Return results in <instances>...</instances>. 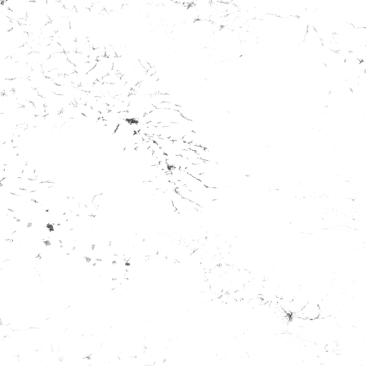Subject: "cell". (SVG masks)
<instances>
[{
    "instance_id": "cell-1",
    "label": "cell",
    "mask_w": 366,
    "mask_h": 366,
    "mask_svg": "<svg viewBox=\"0 0 366 366\" xmlns=\"http://www.w3.org/2000/svg\"><path fill=\"white\" fill-rule=\"evenodd\" d=\"M321 308L318 303L315 302H307L306 305L294 316L305 321H314L321 317Z\"/></svg>"
}]
</instances>
